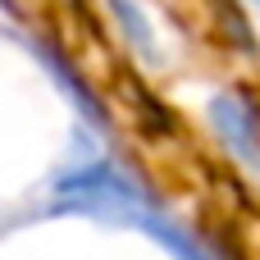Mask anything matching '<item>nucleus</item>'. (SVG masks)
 <instances>
[{"label":"nucleus","mask_w":260,"mask_h":260,"mask_svg":"<svg viewBox=\"0 0 260 260\" xmlns=\"http://www.w3.org/2000/svg\"><path fill=\"white\" fill-rule=\"evenodd\" d=\"M55 206L59 210H73V215H91V219H105V224H123V229H137L146 238H155L165 251H174L178 260H206V251L197 247V238L169 219L151 192L142 183H133L123 169H114L110 160L91 155L73 169H64L55 178Z\"/></svg>","instance_id":"f257e3e1"},{"label":"nucleus","mask_w":260,"mask_h":260,"mask_svg":"<svg viewBox=\"0 0 260 260\" xmlns=\"http://www.w3.org/2000/svg\"><path fill=\"white\" fill-rule=\"evenodd\" d=\"M210 123H215L219 142H224L238 160H247V165L260 169V114L238 96V91H224V96L210 101Z\"/></svg>","instance_id":"f03ea898"},{"label":"nucleus","mask_w":260,"mask_h":260,"mask_svg":"<svg viewBox=\"0 0 260 260\" xmlns=\"http://www.w3.org/2000/svg\"><path fill=\"white\" fill-rule=\"evenodd\" d=\"M110 9H114V14L128 23V32H133V46H142V50H146V46H151V41H146V23H142V14L133 9V0H110Z\"/></svg>","instance_id":"7ed1b4c3"},{"label":"nucleus","mask_w":260,"mask_h":260,"mask_svg":"<svg viewBox=\"0 0 260 260\" xmlns=\"http://www.w3.org/2000/svg\"><path fill=\"white\" fill-rule=\"evenodd\" d=\"M256 9H260V0H256Z\"/></svg>","instance_id":"20e7f679"}]
</instances>
